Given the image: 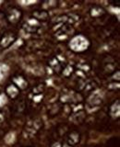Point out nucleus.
Masks as SVG:
<instances>
[{
	"label": "nucleus",
	"instance_id": "obj_1",
	"mask_svg": "<svg viewBox=\"0 0 120 147\" xmlns=\"http://www.w3.org/2000/svg\"><path fill=\"white\" fill-rule=\"evenodd\" d=\"M7 18L11 23H17L21 18V11L20 9H18L17 7H12L11 9H9V11L7 12Z\"/></svg>",
	"mask_w": 120,
	"mask_h": 147
},
{
	"label": "nucleus",
	"instance_id": "obj_2",
	"mask_svg": "<svg viewBox=\"0 0 120 147\" xmlns=\"http://www.w3.org/2000/svg\"><path fill=\"white\" fill-rule=\"evenodd\" d=\"M16 40V36L14 33H11V32H7V33H6L3 38L1 40V42H0V44H1L2 47H8L9 45H10L11 43L14 42V40Z\"/></svg>",
	"mask_w": 120,
	"mask_h": 147
},
{
	"label": "nucleus",
	"instance_id": "obj_3",
	"mask_svg": "<svg viewBox=\"0 0 120 147\" xmlns=\"http://www.w3.org/2000/svg\"><path fill=\"white\" fill-rule=\"evenodd\" d=\"M78 142H80V134H78V132L74 131V132H71L70 134L68 135V144L69 145L77 144Z\"/></svg>",
	"mask_w": 120,
	"mask_h": 147
},
{
	"label": "nucleus",
	"instance_id": "obj_4",
	"mask_svg": "<svg viewBox=\"0 0 120 147\" xmlns=\"http://www.w3.org/2000/svg\"><path fill=\"white\" fill-rule=\"evenodd\" d=\"M90 13H91V17L97 18V17H102V16H103V14H105V10H104L103 7H95L91 8Z\"/></svg>",
	"mask_w": 120,
	"mask_h": 147
},
{
	"label": "nucleus",
	"instance_id": "obj_5",
	"mask_svg": "<svg viewBox=\"0 0 120 147\" xmlns=\"http://www.w3.org/2000/svg\"><path fill=\"white\" fill-rule=\"evenodd\" d=\"M49 64L50 66L52 67L55 72H59L60 71V68H61V64H60V62L57 58H53L51 59L49 61Z\"/></svg>",
	"mask_w": 120,
	"mask_h": 147
},
{
	"label": "nucleus",
	"instance_id": "obj_6",
	"mask_svg": "<svg viewBox=\"0 0 120 147\" xmlns=\"http://www.w3.org/2000/svg\"><path fill=\"white\" fill-rule=\"evenodd\" d=\"M109 3L112 5L113 7H120V2L119 1H114V0H111V1H109Z\"/></svg>",
	"mask_w": 120,
	"mask_h": 147
},
{
	"label": "nucleus",
	"instance_id": "obj_7",
	"mask_svg": "<svg viewBox=\"0 0 120 147\" xmlns=\"http://www.w3.org/2000/svg\"><path fill=\"white\" fill-rule=\"evenodd\" d=\"M62 147H72V146H71V145H69L68 144H65Z\"/></svg>",
	"mask_w": 120,
	"mask_h": 147
}]
</instances>
